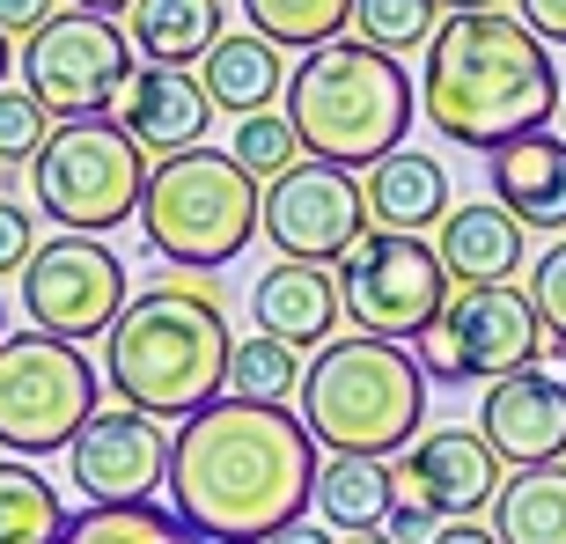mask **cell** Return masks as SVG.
<instances>
[{
  "label": "cell",
  "mask_w": 566,
  "mask_h": 544,
  "mask_svg": "<svg viewBox=\"0 0 566 544\" xmlns=\"http://www.w3.org/2000/svg\"><path fill=\"white\" fill-rule=\"evenodd\" d=\"M316 501V441L287 405L213 398L169 435V508L207 544H265Z\"/></svg>",
  "instance_id": "6da1fadb"
},
{
  "label": "cell",
  "mask_w": 566,
  "mask_h": 544,
  "mask_svg": "<svg viewBox=\"0 0 566 544\" xmlns=\"http://www.w3.org/2000/svg\"><path fill=\"white\" fill-rule=\"evenodd\" d=\"M420 104L441 140L471 147V155H493L507 140L545 133L552 111L566 104V82L552 66V44L523 15L471 8V15H449L427 38Z\"/></svg>",
  "instance_id": "7a4b0ae2"
},
{
  "label": "cell",
  "mask_w": 566,
  "mask_h": 544,
  "mask_svg": "<svg viewBox=\"0 0 566 544\" xmlns=\"http://www.w3.org/2000/svg\"><path fill=\"white\" fill-rule=\"evenodd\" d=\"M229 354L235 338L207 280H155L104 332V383L147 419H191L229 398Z\"/></svg>",
  "instance_id": "3957f363"
},
{
  "label": "cell",
  "mask_w": 566,
  "mask_h": 544,
  "mask_svg": "<svg viewBox=\"0 0 566 544\" xmlns=\"http://www.w3.org/2000/svg\"><path fill=\"white\" fill-rule=\"evenodd\" d=\"M294 419L310 427L316 449L332 457H405L420 441L427 419V368L420 354H405L398 338H332L316 346L294 390Z\"/></svg>",
  "instance_id": "277c9868"
},
{
  "label": "cell",
  "mask_w": 566,
  "mask_h": 544,
  "mask_svg": "<svg viewBox=\"0 0 566 544\" xmlns=\"http://www.w3.org/2000/svg\"><path fill=\"white\" fill-rule=\"evenodd\" d=\"M287 126L302 133V155L338 169H376L412 133V82L390 52L360 38H332L302 52L287 74Z\"/></svg>",
  "instance_id": "5b68a950"
},
{
  "label": "cell",
  "mask_w": 566,
  "mask_h": 544,
  "mask_svg": "<svg viewBox=\"0 0 566 544\" xmlns=\"http://www.w3.org/2000/svg\"><path fill=\"white\" fill-rule=\"evenodd\" d=\"M265 229V199H258V177L221 147H185V155H163L147 169L140 191V236L147 251L169 258L185 272H213L243 258V243Z\"/></svg>",
  "instance_id": "8992f818"
},
{
  "label": "cell",
  "mask_w": 566,
  "mask_h": 544,
  "mask_svg": "<svg viewBox=\"0 0 566 544\" xmlns=\"http://www.w3.org/2000/svg\"><path fill=\"white\" fill-rule=\"evenodd\" d=\"M30 185H38V213L66 236H111L140 213L147 155L126 140L118 118H66L30 163Z\"/></svg>",
  "instance_id": "52a82bcc"
},
{
  "label": "cell",
  "mask_w": 566,
  "mask_h": 544,
  "mask_svg": "<svg viewBox=\"0 0 566 544\" xmlns=\"http://www.w3.org/2000/svg\"><path fill=\"white\" fill-rule=\"evenodd\" d=\"M96 398H104V376L74 338L52 332L0 338V449H15L22 463L60 457L88 427Z\"/></svg>",
  "instance_id": "ba28073f"
},
{
  "label": "cell",
  "mask_w": 566,
  "mask_h": 544,
  "mask_svg": "<svg viewBox=\"0 0 566 544\" xmlns=\"http://www.w3.org/2000/svg\"><path fill=\"white\" fill-rule=\"evenodd\" d=\"M449 294H457V280H449V265L427 236L368 229L354 243V258L338 265V302L368 338H398V346L427 338V324L449 310Z\"/></svg>",
  "instance_id": "9c48e42d"
},
{
  "label": "cell",
  "mask_w": 566,
  "mask_h": 544,
  "mask_svg": "<svg viewBox=\"0 0 566 544\" xmlns=\"http://www.w3.org/2000/svg\"><path fill=\"white\" fill-rule=\"evenodd\" d=\"M537 354L545 324L523 287H457L420 338V368L434 383H501L515 368H537Z\"/></svg>",
  "instance_id": "30bf717a"
},
{
  "label": "cell",
  "mask_w": 566,
  "mask_h": 544,
  "mask_svg": "<svg viewBox=\"0 0 566 544\" xmlns=\"http://www.w3.org/2000/svg\"><path fill=\"white\" fill-rule=\"evenodd\" d=\"M133 82V38L111 15L66 8L22 44V88L38 96L52 118H111L118 88Z\"/></svg>",
  "instance_id": "8fae6325"
},
{
  "label": "cell",
  "mask_w": 566,
  "mask_h": 544,
  "mask_svg": "<svg viewBox=\"0 0 566 544\" xmlns=\"http://www.w3.org/2000/svg\"><path fill=\"white\" fill-rule=\"evenodd\" d=\"M501 457L479 427H434L405 457H390V537H420L434 523H471L485 501H501Z\"/></svg>",
  "instance_id": "7c38bea8"
},
{
  "label": "cell",
  "mask_w": 566,
  "mask_h": 544,
  "mask_svg": "<svg viewBox=\"0 0 566 544\" xmlns=\"http://www.w3.org/2000/svg\"><path fill=\"white\" fill-rule=\"evenodd\" d=\"M126 302H133V280H126V265H118V251H111L104 236H52L22 265V310L52 338L88 346V338H104L118 324Z\"/></svg>",
  "instance_id": "4fadbf2b"
},
{
  "label": "cell",
  "mask_w": 566,
  "mask_h": 544,
  "mask_svg": "<svg viewBox=\"0 0 566 544\" xmlns=\"http://www.w3.org/2000/svg\"><path fill=\"white\" fill-rule=\"evenodd\" d=\"M360 236H368V199L354 169L302 155L287 177L265 185V243L294 265H346Z\"/></svg>",
  "instance_id": "5bb4252c"
},
{
  "label": "cell",
  "mask_w": 566,
  "mask_h": 544,
  "mask_svg": "<svg viewBox=\"0 0 566 544\" xmlns=\"http://www.w3.org/2000/svg\"><path fill=\"white\" fill-rule=\"evenodd\" d=\"M66 471L82 485L88 508H140L169 485V435L163 419L133 412H88V427L66 441Z\"/></svg>",
  "instance_id": "9a60e30c"
},
{
  "label": "cell",
  "mask_w": 566,
  "mask_h": 544,
  "mask_svg": "<svg viewBox=\"0 0 566 544\" xmlns=\"http://www.w3.org/2000/svg\"><path fill=\"white\" fill-rule=\"evenodd\" d=\"M479 435L493 441V457L515 471H545L566 457V383L545 368H515V376L485 383Z\"/></svg>",
  "instance_id": "2e32d148"
},
{
  "label": "cell",
  "mask_w": 566,
  "mask_h": 544,
  "mask_svg": "<svg viewBox=\"0 0 566 544\" xmlns=\"http://www.w3.org/2000/svg\"><path fill=\"white\" fill-rule=\"evenodd\" d=\"M111 118L126 126V140L140 155H185V147H207V126H213V96L199 88L191 66H140L126 88H118V104Z\"/></svg>",
  "instance_id": "e0dca14e"
},
{
  "label": "cell",
  "mask_w": 566,
  "mask_h": 544,
  "mask_svg": "<svg viewBox=\"0 0 566 544\" xmlns=\"http://www.w3.org/2000/svg\"><path fill=\"white\" fill-rule=\"evenodd\" d=\"M251 310H258V332L302 354V346H332L346 302H338V272L332 265H294V258H280V265L251 287Z\"/></svg>",
  "instance_id": "ac0fdd59"
},
{
  "label": "cell",
  "mask_w": 566,
  "mask_h": 544,
  "mask_svg": "<svg viewBox=\"0 0 566 544\" xmlns=\"http://www.w3.org/2000/svg\"><path fill=\"white\" fill-rule=\"evenodd\" d=\"M485 185L523 229H566V140L559 133H530L485 155Z\"/></svg>",
  "instance_id": "d6986e66"
},
{
  "label": "cell",
  "mask_w": 566,
  "mask_h": 544,
  "mask_svg": "<svg viewBox=\"0 0 566 544\" xmlns=\"http://www.w3.org/2000/svg\"><path fill=\"white\" fill-rule=\"evenodd\" d=\"M523 221L501 207V199H471V207H449L441 221V265L457 287H507L515 265H523Z\"/></svg>",
  "instance_id": "ffe728a7"
},
{
  "label": "cell",
  "mask_w": 566,
  "mask_h": 544,
  "mask_svg": "<svg viewBox=\"0 0 566 544\" xmlns=\"http://www.w3.org/2000/svg\"><path fill=\"white\" fill-rule=\"evenodd\" d=\"M360 199H368V221L376 229H398V236H420L434 221H449V169L434 155H382L368 177H360Z\"/></svg>",
  "instance_id": "44dd1931"
},
{
  "label": "cell",
  "mask_w": 566,
  "mask_h": 544,
  "mask_svg": "<svg viewBox=\"0 0 566 544\" xmlns=\"http://www.w3.org/2000/svg\"><path fill=\"white\" fill-rule=\"evenodd\" d=\"M199 88H207L213 111H229V118H258V111H273V96H287L280 44H265L258 30L221 38L207 60H199Z\"/></svg>",
  "instance_id": "7402d4cb"
},
{
  "label": "cell",
  "mask_w": 566,
  "mask_h": 544,
  "mask_svg": "<svg viewBox=\"0 0 566 544\" xmlns=\"http://www.w3.org/2000/svg\"><path fill=\"white\" fill-rule=\"evenodd\" d=\"M126 15H133L126 38L147 66H191L229 38L221 30V0H133Z\"/></svg>",
  "instance_id": "603a6c76"
},
{
  "label": "cell",
  "mask_w": 566,
  "mask_h": 544,
  "mask_svg": "<svg viewBox=\"0 0 566 544\" xmlns=\"http://www.w3.org/2000/svg\"><path fill=\"white\" fill-rule=\"evenodd\" d=\"M316 523L338 537L390 523V463L382 457H332L316 463Z\"/></svg>",
  "instance_id": "cb8c5ba5"
},
{
  "label": "cell",
  "mask_w": 566,
  "mask_h": 544,
  "mask_svg": "<svg viewBox=\"0 0 566 544\" xmlns=\"http://www.w3.org/2000/svg\"><path fill=\"white\" fill-rule=\"evenodd\" d=\"M493 537L501 544H566V471H515L493 501Z\"/></svg>",
  "instance_id": "d4e9b609"
},
{
  "label": "cell",
  "mask_w": 566,
  "mask_h": 544,
  "mask_svg": "<svg viewBox=\"0 0 566 544\" xmlns=\"http://www.w3.org/2000/svg\"><path fill=\"white\" fill-rule=\"evenodd\" d=\"M66 501L60 485L30 471L22 457H0V544H60Z\"/></svg>",
  "instance_id": "484cf974"
},
{
  "label": "cell",
  "mask_w": 566,
  "mask_h": 544,
  "mask_svg": "<svg viewBox=\"0 0 566 544\" xmlns=\"http://www.w3.org/2000/svg\"><path fill=\"white\" fill-rule=\"evenodd\" d=\"M60 544H207L199 530L177 515V508H82V515H66Z\"/></svg>",
  "instance_id": "4316f807"
},
{
  "label": "cell",
  "mask_w": 566,
  "mask_h": 544,
  "mask_svg": "<svg viewBox=\"0 0 566 544\" xmlns=\"http://www.w3.org/2000/svg\"><path fill=\"white\" fill-rule=\"evenodd\" d=\"M243 15L280 52H316L354 30V0H243Z\"/></svg>",
  "instance_id": "83f0119b"
},
{
  "label": "cell",
  "mask_w": 566,
  "mask_h": 544,
  "mask_svg": "<svg viewBox=\"0 0 566 544\" xmlns=\"http://www.w3.org/2000/svg\"><path fill=\"white\" fill-rule=\"evenodd\" d=\"M302 390V354L280 346V338H243L229 354V398H251V405H287Z\"/></svg>",
  "instance_id": "f1b7e54d"
},
{
  "label": "cell",
  "mask_w": 566,
  "mask_h": 544,
  "mask_svg": "<svg viewBox=\"0 0 566 544\" xmlns=\"http://www.w3.org/2000/svg\"><path fill=\"white\" fill-rule=\"evenodd\" d=\"M354 38L376 52H420L434 38V0H354Z\"/></svg>",
  "instance_id": "f546056e"
},
{
  "label": "cell",
  "mask_w": 566,
  "mask_h": 544,
  "mask_svg": "<svg viewBox=\"0 0 566 544\" xmlns=\"http://www.w3.org/2000/svg\"><path fill=\"white\" fill-rule=\"evenodd\" d=\"M235 163L251 177H287L302 163V133L287 126V111H258V118H235Z\"/></svg>",
  "instance_id": "4dcf8cb0"
},
{
  "label": "cell",
  "mask_w": 566,
  "mask_h": 544,
  "mask_svg": "<svg viewBox=\"0 0 566 544\" xmlns=\"http://www.w3.org/2000/svg\"><path fill=\"white\" fill-rule=\"evenodd\" d=\"M52 126H60V118H52L22 82H8V88H0V169L38 163L44 140H52Z\"/></svg>",
  "instance_id": "1f68e13d"
},
{
  "label": "cell",
  "mask_w": 566,
  "mask_h": 544,
  "mask_svg": "<svg viewBox=\"0 0 566 544\" xmlns=\"http://www.w3.org/2000/svg\"><path fill=\"white\" fill-rule=\"evenodd\" d=\"M523 294H530V310H537V324L566 346V243H552V251L537 258V272H530Z\"/></svg>",
  "instance_id": "d6a6232c"
},
{
  "label": "cell",
  "mask_w": 566,
  "mask_h": 544,
  "mask_svg": "<svg viewBox=\"0 0 566 544\" xmlns=\"http://www.w3.org/2000/svg\"><path fill=\"white\" fill-rule=\"evenodd\" d=\"M38 258V213L22 207V199H0V280L22 272Z\"/></svg>",
  "instance_id": "836d02e7"
},
{
  "label": "cell",
  "mask_w": 566,
  "mask_h": 544,
  "mask_svg": "<svg viewBox=\"0 0 566 544\" xmlns=\"http://www.w3.org/2000/svg\"><path fill=\"white\" fill-rule=\"evenodd\" d=\"M52 15H60L52 0H0V38H8V44H30Z\"/></svg>",
  "instance_id": "e575fe53"
},
{
  "label": "cell",
  "mask_w": 566,
  "mask_h": 544,
  "mask_svg": "<svg viewBox=\"0 0 566 544\" xmlns=\"http://www.w3.org/2000/svg\"><path fill=\"white\" fill-rule=\"evenodd\" d=\"M515 8H523V22L545 44H566V0H515Z\"/></svg>",
  "instance_id": "d590c367"
},
{
  "label": "cell",
  "mask_w": 566,
  "mask_h": 544,
  "mask_svg": "<svg viewBox=\"0 0 566 544\" xmlns=\"http://www.w3.org/2000/svg\"><path fill=\"white\" fill-rule=\"evenodd\" d=\"M265 544H338V530H316L310 515H302V523H287V530H273V537Z\"/></svg>",
  "instance_id": "8d00e7d4"
},
{
  "label": "cell",
  "mask_w": 566,
  "mask_h": 544,
  "mask_svg": "<svg viewBox=\"0 0 566 544\" xmlns=\"http://www.w3.org/2000/svg\"><path fill=\"white\" fill-rule=\"evenodd\" d=\"M427 544H501L493 530H479V523H449V530H434Z\"/></svg>",
  "instance_id": "74e56055"
},
{
  "label": "cell",
  "mask_w": 566,
  "mask_h": 544,
  "mask_svg": "<svg viewBox=\"0 0 566 544\" xmlns=\"http://www.w3.org/2000/svg\"><path fill=\"white\" fill-rule=\"evenodd\" d=\"M82 15H118V8H133V0H74Z\"/></svg>",
  "instance_id": "f35d334b"
},
{
  "label": "cell",
  "mask_w": 566,
  "mask_h": 544,
  "mask_svg": "<svg viewBox=\"0 0 566 544\" xmlns=\"http://www.w3.org/2000/svg\"><path fill=\"white\" fill-rule=\"evenodd\" d=\"M338 544H405V537H390V530H360V537H338Z\"/></svg>",
  "instance_id": "ab89813d"
},
{
  "label": "cell",
  "mask_w": 566,
  "mask_h": 544,
  "mask_svg": "<svg viewBox=\"0 0 566 544\" xmlns=\"http://www.w3.org/2000/svg\"><path fill=\"white\" fill-rule=\"evenodd\" d=\"M434 8H457V15H471V8H501V0H434Z\"/></svg>",
  "instance_id": "60d3db41"
},
{
  "label": "cell",
  "mask_w": 566,
  "mask_h": 544,
  "mask_svg": "<svg viewBox=\"0 0 566 544\" xmlns=\"http://www.w3.org/2000/svg\"><path fill=\"white\" fill-rule=\"evenodd\" d=\"M8 66H15V44L0 38V88H8Z\"/></svg>",
  "instance_id": "b9f144b4"
},
{
  "label": "cell",
  "mask_w": 566,
  "mask_h": 544,
  "mask_svg": "<svg viewBox=\"0 0 566 544\" xmlns=\"http://www.w3.org/2000/svg\"><path fill=\"white\" fill-rule=\"evenodd\" d=\"M0 338H8V302H0Z\"/></svg>",
  "instance_id": "7bdbcfd3"
},
{
  "label": "cell",
  "mask_w": 566,
  "mask_h": 544,
  "mask_svg": "<svg viewBox=\"0 0 566 544\" xmlns=\"http://www.w3.org/2000/svg\"><path fill=\"white\" fill-rule=\"evenodd\" d=\"M559 140H566V104H559Z\"/></svg>",
  "instance_id": "ee69618b"
},
{
  "label": "cell",
  "mask_w": 566,
  "mask_h": 544,
  "mask_svg": "<svg viewBox=\"0 0 566 544\" xmlns=\"http://www.w3.org/2000/svg\"><path fill=\"white\" fill-rule=\"evenodd\" d=\"M559 383H566V376H559Z\"/></svg>",
  "instance_id": "f6af8a7d"
}]
</instances>
